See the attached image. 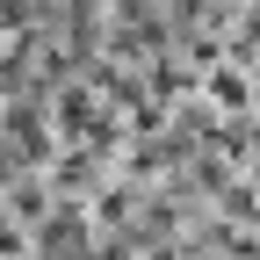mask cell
I'll use <instances>...</instances> for the list:
<instances>
[{
    "label": "cell",
    "mask_w": 260,
    "mask_h": 260,
    "mask_svg": "<svg viewBox=\"0 0 260 260\" xmlns=\"http://www.w3.org/2000/svg\"><path fill=\"white\" fill-rule=\"evenodd\" d=\"M109 167L116 159L109 152H94V145H58V159H51V188L65 195V203H94V195H102V181H109Z\"/></svg>",
    "instance_id": "obj_1"
},
{
    "label": "cell",
    "mask_w": 260,
    "mask_h": 260,
    "mask_svg": "<svg viewBox=\"0 0 260 260\" xmlns=\"http://www.w3.org/2000/svg\"><path fill=\"white\" fill-rule=\"evenodd\" d=\"M203 94H210L224 116H253V109H260V80H253L246 58H217L210 73H203Z\"/></svg>",
    "instance_id": "obj_2"
},
{
    "label": "cell",
    "mask_w": 260,
    "mask_h": 260,
    "mask_svg": "<svg viewBox=\"0 0 260 260\" xmlns=\"http://www.w3.org/2000/svg\"><path fill=\"white\" fill-rule=\"evenodd\" d=\"M0 44H8V37H0Z\"/></svg>",
    "instance_id": "obj_3"
}]
</instances>
